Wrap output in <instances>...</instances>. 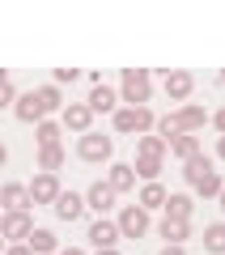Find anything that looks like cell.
Listing matches in <instances>:
<instances>
[{"label":"cell","instance_id":"cell-22","mask_svg":"<svg viewBox=\"0 0 225 255\" xmlns=\"http://www.w3.org/2000/svg\"><path fill=\"white\" fill-rule=\"evenodd\" d=\"M166 140L157 136V132H144V136H136V157H166Z\"/></svg>","mask_w":225,"mask_h":255},{"label":"cell","instance_id":"cell-36","mask_svg":"<svg viewBox=\"0 0 225 255\" xmlns=\"http://www.w3.org/2000/svg\"><path fill=\"white\" fill-rule=\"evenodd\" d=\"M60 255H85V251H81V247H64Z\"/></svg>","mask_w":225,"mask_h":255},{"label":"cell","instance_id":"cell-23","mask_svg":"<svg viewBox=\"0 0 225 255\" xmlns=\"http://www.w3.org/2000/svg\"><path fill=\"white\" fill-rule=\"evenodd\" d=\"M64 162H68L64 145H47V149H38V170H43V174H55Z\"/></svg>","mask_w":225,"mask_h":255},{"label":"cell","instance_id":"cell-14","mask_svg":"<svg viewBox=\"0 0 225 255\" xmlns=\"http://www.w3.org/2000/svg\"><path fill=\"white\" fill-rule=\"evenodd\" d=\"M51 209H55V217H60V221H81L85 196H77V191H60V200H55Z\"/></svg>","mask_w":225,"mask_h":255},{"label":"cell","instance_id":"cell-1","mask_svg":"<svg viewBox=\"0 0 225 255\" xmlns=\"http://www.w3.org/2000/svg\"><path fill=\"white\" fill-rule=\"evenodd\" d=\"M149 94H153V73L149 68H123L119 73V102L149 107Z\"/></svg>","mask_w":225,"mask_h":255},{"label":"cell","instance_id":"cell-35","mask_svg":"<svg viewBox=\"0 0 225 255\" xmlns=\"http://www.w3.org/2000/svg\"><path fill=\"white\" fill-rule=\"evenodd\" d=\"M9 162V145H4V140H0V166Z\"/></svg>","mask_w":225,"mask_h":255},{"label":"cell","instance_id":"cell-37","mask_svg":"<svg viewBox=\"0 0 225 255\" xmlns=\"http://www.w3.org/2000/svg\"><path fill=\"white\" fill-rule=\"evenodd\" d=\"M217 157H221V162H225V136L217 140Z\"/></svg>","mask_w":225,"mask_h":255},{"label":"cell","instance_id":"cell-34","mask_svg":"<svg viewBox=\"0 0 225 255\" xmlns=\"http://www.w3.org/2000/svg\"><path fill=\"white\" fill-rule=\"evenodd\" d=\"M157 255H187V251H183V247H162Z\"/></svg>","mask_w":225,"mask_h":255},{"label":"cell","instance_id":"cell-13","mask_svg":"<svg viewBox=\"0 0 225 255\" xmlns=\"http://www.w3.org/2000/svg\"><path fill=\"white\" fill-rule=\"evenodd\" d=\"M90 243L98 247V251H115V247H119V226H115V221H107V217H98L90 226Z\"/></svg>","mask_w":225,"mask_h":255},{"label":"cell","instance_id":"cell-16","mask_svg":"<svg viewBox=\"0 0 225 255\" xmlns=\"http://www.w3.org/2000/svg\"><path fill=\"white\" fill-rule=\"evenodd\" d=\"M166 217L170 221H191V213H196V200H191L187 191H170V196H166Z\"/></svg>","mask_w":225,"mask_h":255},{"label":"cell","instance_id":"cell-12","mask_svg":"<svg viewBox=\"0 0 225 255\" xmlns=\"http://www.w3.org/2000/svg\"><path fill=\"white\" fill-rule=\"evenodd\" d=\"M13 115H17L21 124H43L47 111H43V102H38V94L30 90V94H17V102H13Z\"/></svg>","mask_w":225,"mask_h":255},{"label":"cell","instance_id":"cell-32","mask_svg":"<svg viewBox=\"0 0 225 255\" xmlns=\"http://www.w3.org/2000/svg\"><path fill=\"white\" fill-rule=\"evenodd\" d=\"M208 124H213V128H217V132H221V136H225V107H221V111H217V115H208Z\"/></svg>","mask_w":225,"mask_h":255},{"label":"cell","instance_id":"cell-28","mask_svg":"<svg viewBox=\"0 0 225 255\" xmlns=\"http://www.w3.org/2000/svg\"><path fill=\"white\" fill-rule=\"evenodd\" d=\"M132 170H136V179L157 183V174H162V157H136V162H132Z\"/></svg>","mask_w":225,"mask_h":255},{"label":"cell","instance_id":"cell-11","mask_svg":"<svg viewBox=\"0 0 225 255\" xmlns=\"http://www.w3.org/2000/svg\"><path fill=\"white\" fill-rule=\"evenodd\" d=\"M0 209H4V213H30L26 183H4V187H0Z\"/></svg>","mask_w":225,"mask_h":255},{"label":"cell","instance_id":"cell-7","mask_svg":"<svg viewBox=\"0 0 225 255\" xmlns=\"http://www.w3.org/2000/svg\"><path fill=\"white\" fill-rule=\"evenodd\" d=\"M115 226H119V238H144L149 234V213H144L140 204H127Z\"/></svg>","mask_w":225,"mask_h":255},{"label":"cell","instance_id":"cell-10","mask_svg":"<svg viewBox=\"0 0 225 255\" xmlns=\"http://www.w3.org/2000/svg\"><path fill=\"white\" fill-rule=\"evenodd\" d=\"M85 107H90L94 115H115V111H119V94L111 90V85L94 81V90H90V98H85Z\"/></svg>","mask_w":225,"mask_h":255},{"label":"cell","instance_id":"cell-31","mask_svg":"<svg viewBox=\"0 0 225 255\" xmlns=\"http://www.w3.org/2000/svg\"><path fill=\"white\" fill-rule=\"evenodd\" d=\"M81 77V68H55V85H64V81H77Z\"/></svg>","mask_w":225,"mask_h":255},{"label":"cell","instance_id":"cell-4","mask_svg":"<svg viewBox=\"0 0 225 255\" xmlns=\"http://www.w3.org/2000/svg\"><path fill=\"white\" fill-rule=\"evenodd\" d=\"M34 234V217L30 213H0V238L4 243H26Z\"/></svg>","mask_w":225,"mask_h":255},{"label":"cell","instance_id":"cell-9","mask_svg":"<svg viewBox=\"0 0 225 255\" xmlns=\"http://www.w3.org/2000/svg\"><path fill=\"white\" fill-rule=\"evenodd\" d=\"M191 90H196V77L183 73V68H166V98L170 102H187Z\"/></svg>","mask_w":225,"mask_h":255},{"label":"cell","instance_id":"cell-5","mask_svg":"<svg viewBox=\"0 0 225 255\" xmlns=\"http://www.w3.org/2000/svg\"><path fill=\"white\" fill-rule=\"evenodd\" d=\"M60 128L64 132H94V111L85 107V102H64V111H60Z\"/></svg>","mask_w":225,"mask_h":255},{"label":"cell","instance_id":"cell-3","mask_svg":"<svg viewBox=\"0 0 225 255\" xmlns=\"http://www.w3.org/2000/svg\"><path fill=\"white\" fill-rule=\"evenodd\" d=\"M77 153H81V162H111V153H115V140L102 136V132H85V136L77 140Z\"/></svg>","mask_w":225,"mask_h":255},{"label":"cell","instance_id":"cell-18","mask_svg":"<svg viewBox=\"0 0 225 255\" xmlns=\"http://www.w3.org/2000/svg\"><path fill=\"white\" fill-rule=\"evenodd\" d=\"M85 209H94V213H107V209H115V191H111V183H94L90 191H85Z\"/></svg>","mask_w":225,"mask_h":255},{"label":"cell","instance_id":"cell-2","mask_svg":"<svg viewBox=\"0 0 225 255\" xmlns=\"http://www.w3.org/2000/svg\"><path fill=\"white\" fill-rule=\"evenodd\" d=\"M111 119H115V132H123V136H144L157 124V115L149 107H119Z\"/></svg>","mask_w":225,"mask_h":255},{"label":"cell","instance_id":"cell-8","mask_svg":"<svg viewBox=\"0 0 225 255\" xmlns=\"http://www.w3.org/2000/svg\"><path fill=\"white\" fill-rule=\"evenodd\" d=\"M174 115V128H179V132H187V136H196L200 128L208 124V111L204 107H196V102H183L179 111H170Z\"/></svg>","mask_w":225,"mask_h":255},{"label":"cell","instance_id":"cell-15","mask_svg":"<svg viewBox=\"0 0 225 255\" xmlns=\"http://www.w3.org/2000/svg\"><path fill=\"white\" fill-rule=\"evenodd\" d=\"M208 174H213V157H208L204 149H200L196 157H187V162H183V179H187L191 187H200V183H204Z\"/></svg>","mask_w":225,"mask_h":255},{"label":"cell","instance_id":"cell-17","mask_svg":"<svg viewBox=\"0 0 225 255\" xmlns=\"http://www.w3.org/2000/svg\"><path fill=\"white\" fill-rule=\"evenodd\" d=\"M107 183H111V191H115V196L132 191V187H136V170H132V162H111V174H107Z\"/></svg>","mask_w":225,"mask_h":255},{"label":"cell","instance_id":"cell-19","mask_svg":"<svg viewBox=\"0 0 225 255\" xmlns=\"http://www.w3.org/2000/svg\"><path fill=\"white\" fill-rule=\"evenodd\" d=\"M166 196H170V191H166L162 183H144L140 196H136V204H140L144 213H153V209H166Z\"/></svg>","mask_w":225,"mask_h":255},{"label":"cell","instance_id":"cell-41","mask_svg":"<svg viewBox=\"0 0 225 255\" xmlns=\"http://www.w3.org/2000/svg\"><path fill=\"white\" fill-rule=\"evenodd\" d=\"M4 247H9V243H4V238H0V255H4Z\"/></svg>","mask_w":225,"mask_h":255},{"label":"cell","instance_id":"cell-40","mask_svg":"<svg viewBox=\"0 0 225 255\" xmlns=\"http://www.w3.org/2000/svg\"><path fill=\"white\" fill-rule=\"evenodd\" d=\"M4 81H9V73H4V68H0V85H4Z\"/></svg>","mask_w":225,"mask_h":255},{"label":"cell","instance_id":"cell-25","mask_svg":"<svg viewBox=\"0 0 225 255\" xmlns=\"http://www.w3.org/2000/svg\"><path fill=\"white\" fill-rule=\"evenodd\" d=\"M204 251L208 255H225V221H213L204 230Z\"/></svg>","mask_w":225,"mask_h":255},{"label":"cell","instance_id":"cell-20","mask_svg":"<svg viewBox=\"0 0 225 255\" xmlns=\"http://www.w3.org/2000/svg\"><path fill=\"white\" fill-rule=\"evenodd\" d=\"M162 238H166V247H183L191 238V221H170V217H162Z\"/></svg>","mask_w":225,"mask_h":255},{"label":"cell","instance_id":"cell-26","mask_svg":"<svg viewBox=\"0 0 225 255\" xmlns=\"http://www.w3.org/2000/svg\"><path fill=\"white\" fill-rule=\"evenodd\" d=\"M34 94H38V102H43L47 115H51V111H64V94H60V85H55V81L51 85H38Z\"/></svg>","mask_w":225,"mask_h":255},{"label":"cell","instance_id":"cell-33","mask_svg":"<svg viewBox=\"0 0 225 255\" xmlns=\"http://www.w3.org/2000/svg\"><path fill=\"white\" fill-rule=\"evenodd\" d=\"M4 255H34V251H30L26 243H9V247H4Z\"/></svg>","mask_w":225,"mask_h":255},{"label":"cell","instance_id":"cell-39","mask_svg":"<svg viewBox=\"0 0 225 255\" xmlns=\"http://www.w3.org/2000/svg\"><path fill=\"white\" fill-rule=\"evenodd\" d=\"M94 255H119V247H115V251H94Z\"/></svg>","mask_w":225,"mask_h":255},{"label":"cell","instance_id":"cell-21","mask_svg":"<svg viewBox=\"0 0 225 255\" xmlns=\"http://www.w3.org/2000/svg\"><path fill=\"white\" fill-rule=\"evenodd\" d=\"M26 247H30L34 255H60V243H55V234H51V230H38V226H34V234L26 238Z\"/></svg>","mask_w":225,"mask_h":255},{"label":"cell","instance_id":"cell-38","mask_svg":"<svg viewBox=\"0 0 225 255\" xmlns=\"http://www.w3.org/2000/svg\"><path fill=\"white\" fill-rule=\"evenodd\" d=\"M217 200H221V213H225V187H221V196H217Z\"/></svg>","mask_w":225,"mask_h":255},{"label":"cell","instance_id":"cell-29","mask_svg":"<svg viewBox=\"0 0 225 255\" xmlns=\"http://www.w3.org/2000/svg\"><path fill=\"white\" fill-rule=\"evenodd\" d=\"M221 187H225V179L213 170V174H208V179L196 187V196H200V200H217V196H221Z\"/></svg>","mask_w":225,"mask_h":255},{"label":"cell","instance_id":"cell-27","mask_svg":"<svg viewBox=\"0 0 225 255\" xmlns=\"http://www.w3.org/2000/svg\"><path fill=\"white\" fill-rule=\"evenodd\" d=\"M170 153L179 157V162L196 157V153H200V136H187V132H183V136H174V140H170Z\"/></svg>","mask_w":225,"mask_h":255},{"label":"cell","instance_id":"cell-24","mask_svg":"<svg viewBox=\"0 0 225 255\" xmlns=\"http://www.w3.org/2000/svg\"><path fill=\"white\" fill-rule=\"evenodd\" d=\"M60 136H64V128L55 124V119H43V124H34V140H38V149L60 145Z\"/></svg>","mask_w":225,"mask_h":255},{"label":"cell","instance_id":"cell-30","mask_svg":"<svg viewBox=\"0 0 225 255\" xmlns=\"http://www.w3.org/2000/svg\"><path fill=\"white\" fill-rule=\"evenodd\" d=\"M13 102H17V90H13V81H4V85H0V111L13 107Z\"/></svg>","mask_w":225,"mask_h":255},{"label":"cell","instance_id":"cell-6","mask_svg":"<svg viewBox=\"0 0 225 255\" xmlns=\"http://www.w3.org/2000/svg\"><path fill=\"white\" fill-rule=\"evenodd\" d=\"M26 191H30V204H55L64 187H60V179H55V174H43V170H38L34 179L26 183Z\"/></svg>","mask_w":225,"mask_h":255}]
</instances>
